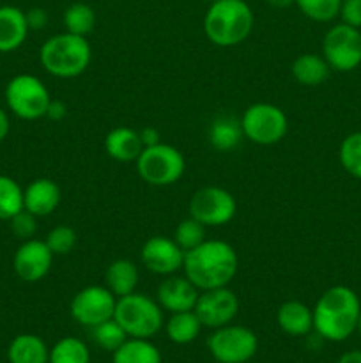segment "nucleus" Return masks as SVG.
I'll return each instance as SVG.
<instances>
[{"label":"nucleus","instance_id":"4be33fe9","mask_svg":"<svg viewBox=\"0 0 361 363\" xmlns=\"http://www.w3.org/2000/svg\"><path fill=\"white\" fill-rule=\"evenodd\" d=\"M50 350L45 340L32 333H21L7 347L9 363H48Z\"/></svg>","mask_w":361,"mask_h":363},{"label":"nucleus","instance_id":"f257e3e1","mask_svg":"<svg viewBox=\"0 0 361 363\" xmlns=\"http://www.w3.org/2000/svg\"><path fill=\"white\" fill-rule=\"evenodd\" d=\"M239 269V257L234 247L222 240H205L184 252V277L198 291L230 286Z\"/></svg>","mask_w":361,"mask_h":363},{"label":"nucleus","instance_id":"a19ab883","mask_svg":"<svg viewBox=\"0 0 361 363\" xmlns=\"http://www.w3.org/2000/svg\"><path fill=\"white\" fill-rule=\"evenodd\" d=\"M338 363H361V351L353 350L343 353L342 357L338 358Z\"/></svg>","mask_w":361,"mask_h":363},{"label":"nucleus","instance_id":"c9c22d12","mask_svg":"<svg viewBox=\"0 0 361 363\" xmlns=\"http://www.w3.org/2000/svg\"><path fill=\"white\" fill-rule=\"evenodd\" d=\"M338 16L342 18V23L361 28V0H342Z\"/></svg>","mask_w":361,"mask_h":363},{"label":"nucleus","instance_id":"a878e982","mask_svg":"<svg viewBox=\"0 0 361 363\" xmlns=\"http://www.w3.org/2000/svg\"><path fill=\"white\" fill-rule=\"evenodd\" d=\"M166 335L172 340L173 344H190L200 335V330L204 328L198 319V315L195 314V311H186V312H176L168 318L166 321Z\"/></svg>","mask_w":361,"mask_h":363},{"label":"nucleus","instance_id":"4468645a","mask_svg":"<svg viewBox=\"0 0 361 363\" xmlns=\"http://www.w3.org/2000/svg\"><path fill=\"white\" fill-rule=\"evenodd\" d=\"M53 257L55 255L52 254L45 241H39L35 238L21 241L13 257L14 273L23 282L35 284L48 275L53 264Z\"/></svg>","mask_w":361,"mask_h":363},{"label":"nucleus","instance_id":"58836bf2","mask_svg":"<svg viewBox=\"0 0 361 363\" xmlns=\"http://www.w3.org/2000/svg\"><path fill=\"white\" fill-rule=\"evenodd\" d=\"M140 133V138H142V144H144V147H151V145H156L161 142V135H159V131L156 130V128L152 126H147L144 128V130L138 131Z\"/></svg>","mask_w":361,"mask_h":363},{"label":"nucleus","instance_id":"1a4fd4ad","mask_svg":"<svg viewBox=\"0 0 361 363\" xmlns=\"http://www.w3.org/2000/svg\"><path fill=\"white\" fill-rule=\"evenodd\" d=\"M207 347L218 363H246L257 354L258 339L246 326L225 325L211 333Z\"/></svg>","mask_w":361,"mask_h":363},{"label":"nucleus","instance_id":"c85d7f7f","mask_svg":"<svg viewBox=\"0 0 361 363\" xmlns=\"http://www.w3.org/2000/svg\"><path fill=\"white\" fill-rule=\"evenodd\" d=\"M23 209V188L9 176L0 174V220L9 222Z\"/></svg>","mask_w":361,"mask_h":363},{"label":"nucleus","instance_id":"bb28decb","mask_svg":"<svg viewBox=\"0 0 361 363\" xmlns=\"http://www.w3.org/2000/svg\"><path fill=\"white\" fill-rule=\"evenodd\" d=\"M62 23L66 32L87 38L96 27V13L88 4L76 2L71 4L62 14Z\"/></svg>","mask_w":361,"mask_h":363},{"label":"nucleus","instance_id":"a211bd4d","mask_svg":"<svg viewBox=\"0 0 361 363\" xmlns=\"http://www.w3.org/2000/svg\"><path fill=\"white\" fill-rule=\"evenodd\" d=\"M105 151L115 162L130 163L137 162L144 151L140 133L133 128L117 126L110 130L105 137Z\"/></svg>","mask_w":361,"mask_h":363},{"label":"nucleus","instance_id":"ddd939ff","mask_svg":"<svg viewBox=\"0 0 361 363\" xmlns=\"http://www.w3.org/2000/svg\"><path fill=\"white\" fill-rule=\"evenodd\" d=\"M193 311L200 319L202 326L212 330L222 328L236 319L239 312V298L229 286L200 291Z\"/></svg>","mask_w":361,"mask_h":363},{"label":"nucleus","instance_id":"f3484780","mask_svg":"<svg viewBox=\"0 0 361 363\" xmlns=\"http://www.w3.org/2000/svg\"><path fill=\"white\" fill-rule=\"evenodd\" d=\"M60 204V188L55 181L48 177H39L28 183L23 190V208L32 215L48 216L59 208Z\"/></svg>","mask_w":361,"mask_h":363},{"label":"nucleus","instance_id":"393cba45","mask_svg":"<svg viewBox=\"0 0 361 363\" xmlns=\"http://www.w3.org/2000/svg\"><path fill=\"white\" fill-rule=\"evenodd\" d=\"M161 353L149 339H130L112 353V363H161Z\"/></svg>","mask_w":361,"mask_h":363},{"label":"nucleus","instance_id":"7c9ffc66","mask_svg":"<svg viewBox=\"0 0 361 363\" xmlns=\"http://www.w3.org/2000/svg\"><path fill=\"white\" fill-rule=\"evenodd\" d=\"M338 158L347 174L361 179V131H354L343 138L340 144Z\"/></svg>","mask_w":361,"mask_h":363},{"label":"nucleus","instance_id":"37998d69","mask_svg":"<svg viewBox=\"0 0 361 363\" xmlns=\"http://www.w3.org/2000/svg\"><path fill=\"white\" fill-rule=\"evenodd\" d=\"M356 332H360V335H361V312H360V319H357V328H356Z\"/></svg>","mask_w":361,"mask_h":363},{"label":"nucleus","instance_id":"4c0bfd02","mask_svg":"<svg viewBox=\"0 0 361 363\" xmlns=\"http://www.w3.org/2000/svg\"><path fill=\"white\" fill-rule=\"evenodd\" d=\"M45 117H48V119L53 121V123H60V121H64L67 117V105L62 101V99L52 98Z\"/></svg>","mask_w":361,"mask_h":363},{"label":"nucleus","instance_id":"423d86ee","mask_svg":"<svg viewBox=\"0 0 361 363\" xmlns=\"http://www.w3.org/2000/svg\"><path fill=\"white\" fill-rule=\"evenodd\" d=\"M186 170V160L183 152L168 144L144 147L137 158V172L151 186H170L176 184Z\"/></svg>","mask_w":361,"mask_h":363},{"label":"nucleus","instance_id":"20e7f679","mask_svg":"<svg viewBox=\"0 0 361 363\" xmlns=\"http://www.w3.org/2000/svg\"><path fill=\"white\" fill-rule=\"evenodd\" d=\"M39 60L46 73L57 78H76L88 67L92 48L87 38L69 32L55 34L42 43Z\"/></svg>","mask_w":361,"mask_h":363},{"label":"nucleus","instance_id":"473e14b6","mask_svg":"<svg viewBox=\"0 0 361 363\" xmlns=\"http://www.w3.org/2000/svg\"><path fill=\"white\" fill-rule=\"evenodd\" d=\"M205 229H207V227H205L204 223L195 220L193 216H188L183 222L177 223L176 230H173V240H176V243L179 245L184 252H188L207 240V238H205Z\"/></svg>","mask_w":361,"mask_h":363},{"label":"nucleus","instance_id":"c756f323","mask_svg":"<svg viewBox=\"0 0 361 363\" xmlns=\"http://www.w3.org/2000/svg\"><path fill=\"white\" fill-rule=\"evenodd\" d=\"M92 330V339L98 344L101 350L108 351V353H113V351L119 350L124 342H126L130 337L124 332L122 326L115 321V319H108V321L101 323V325L94 326Z\"/></svg>","mask_w":361,"mask_h":363},{"label":"nucleus","instance_id":"79ce46f5","mask_svg":"<svg viewBox=\"0 0 361 363\" xmlns=\"http://www.w3.org/2000/svg\"><path fill=\"white\" fill-rule=\"evenodd\" d=\"M268 4L271 7H275V9H287L292 4H296V0H268Z\"/></svg>","mask_w":361,"mask_h":363},{"label":"nucleus","instance_id":"5701e85b","mask_svg":"<svg viewBox=\"0 0 361 363\" xmlns=\"http://www.w3.org/2000/svg\"><path fill=\"white\" fill-rule=\"evenodd\" d=\"M138 280H140V273H138L137 264L130 259H117L105 272V286L117 298L134 293L138 287Z\"/></svg>","mask_w":361,"mask_h":363},{"label":"nucleus","instance_id":"f704fd0d","mask_svg":"<svg viewBox=\"0 0 361 363\" xmlns=\"http://www.w3.org/2000/svg\"><path fill=\"white\" fill-rule=\"evenodd\" d=\"M9 229L20 241L32 240L38 233V216L23 208L9 220Z\"/></svg>","mask_w":361,"mask_h":363},{"label":"nucleus","instance_id":"cd10ccee","mask_svg":"<svg viewBox=\"0 0 361 363\" xmlns=\"http://www.w3.org/2000/svg\"><path fill=\"white\" fill-rule=\"evenodd\" d=\"M48 363H91V351L78 337H64L50 350Z\"/></svg>","mask_w":361,"mask_h":363},{"label":"nucleus","instance_id":"c03bdc74","mask_svg":"<svg viewBox=\"0 0 361 363\" xmlns=\"http://www.w3.org/2000/svg\"><path fill=\"white\" fill-rule=\"evenodd\" d=\"M209 2H216V0H209Z\"/></svg>","mask_w":361,"mask_h":363},{"label":"nucleus","instance_id":"6ab92c4d","mask_svg":"<svg viewBox=\"0 0 361 363\" xmlns=\"http://www.w3.org/2000/svg\"><path fill=\"white\" fill-rule=\"evenodd\" d=\"M25 13L20 7H0V53H9L20 48L28 35Z\"/></svg>","mask_w":361,"mask_h":363},{"label":"nucleus","instance_id":"f03ea898","mask_svg":"<svg viewBox=\"0 0 361 363\" xmlns=\"http://www.w3.org/2000/svg\"><path fill=\"white\" fill-rule=\"evenodd\" d=\"M314 311V330L329 342H343L357 328L360 296L347 286H333L321 294Z\"/></svg>","mask_w":361,"mask_h":363},{"label":"nucleus","instance_id":"f8f14e48","mask_svg":"<svg viewBox=\"0 0 361 363\" xmlns=\"http://www.w3.org/2000/svg\"><path fill=\"white\" fill-rule=\"evenodd\" d=\"M117 296L106 286H87L71 300V318L81 326L94 328L115 314Z\"/></svg>","mask_w":361,"mask_h":363},{"label":"nucleus","instance_id":"412c9836","mask_svg":"<svg viewBox=\"0 0 361 363\" xmlns=\"http://www.w3.org/2000/svg\"><path fill=\"white\" fill-rule=\"evenodd\" d=\"M290 73L297 84L304 87H317L328 80L331 67L319 53H301L290 64Z\"/></svg>","mask_w":361,"mask_h":363},{"label":"nucleus","instance_id":"e433bc0d","mask_svg":"<svg viewBox=\"0 0 361 363\" xmlns=\"http://www.w3.org/2000/svg\"><path fill=\"white\" fill-rule=\"evenodd\" d=\"M25 18H27V25L30 30H42L50 20L48 13L42 7H32L25 13Z\"/></svg>","mask_w":361,"mask_h":363},{"label":"nucleus","instance_id":"2eb2a0df","mask_svg":"<svg viewBox=\"0 0 361 363\" xmlns=\"http://www.w3.org/2000/svg\"><path fill=\"white\" fill-rule=\"evenodd\" d=\"M142 264L156 275H176L184 264V250L173 238L152 236L144 243L140 252Z\"/></svg>","mask_w":361,"mask_h":363},{"label":"nucleus","instance_id":"9d476101","mask_svg":"<svg viewBox=\"0 0 361 363\" xmlns=\"http://www.w3.org/2000/svg\"><path fill=\"white\" fill-rule=\"evenodd\" d=\"M322 57L340 73L354 71L361 64V32L350 25H333L322 39Z\"/></svg>","mask_w":361,"mask_h":363},{"label":"nucleus","instance_id":"ea45409f","mask_svg":"<svg viewBox=\"0 0 361 363\" xmlns=\"http://www.w3.org/2000/svg\"><path fill=\"white\" fill-rule=\"evenodd\" d=\"M9 130H11L9 116H7L6 110L0 106V142H2L7 135H9Z\"/></svg>","mask_w":361,"mask_h":363},{"label":"nucleus","instance_id":"b1692460","mask_svg":"<svg viewBox=\"0 0 361 363\" xmlns=\"http://www.w3.org/2000/svg\"><path fill=\"white\" fill-rule=\"evenodd\" d=\"M209 142L216 151H232L244 138L241 119L232 116H218L209 124Z\"/></svg>","mask_w":361,"mask_h":363},{"label":"nucleus","instance_id":"7ed1b4c3","mask_svg":"<svg viewBox=\"0 0 361 363\" xmlns=\"http://www.w3.org/2000/svg\"><path fill=\"white\" fill-rule=\"evenodd\" d=\"M255 16L244 0H216L204 16V34L212 45L232 48L250 38Z\"/></svg>","mask_w":361,"mask_h":363},{"label":"nucleus","instance_id":"dca6fc26","mask_svg":"<svg viewBox=\"0 0 361 363\" xmlns=\"http://www.w3.org/2000/svg\"><path fill=\"white\" fill-rule=\"evenodd\" d=\"M198 294L200 291L184 275H168L158 287V303L163 311L170 314L193 311Z\"/></svg>","mask_w":361,"mask_h":363},{"label":"nucleus","instance_id":"39448f33","mask_svg":"<svg viewBox=\"0 0 361 363\" xmlns=\"http://www.w3.org/2000/svg\"><path fill=\"white\" fill-rule=\"evenodd\" d=\"M113 319L133 339H152L163 328V308L147 294L131 293L117 298Z\"/></svg>","mask_w":361,"mask_h":363},{"label":"nucleus","instance_id":"aec40b11","mask_svg":"<svg viewBox=\"0 0 361 363\" xmlns=\"http://www.w3.org/2000/svg\"><path fill=\"white\" fill-rule=\"evenodd\" d=\"M276 323L290 337H304L314 330V311L303 301L289 300L280 305Z\"/></svg>","mask_w":361,"mask_h":363},{"label":"nucleus","instance_id":"2f4dec72","mask_svg":"<svg viewBox=\"0 0 361 363\" xmlns=\"http://www.w3.org/2000/svg\"><path fill=\"white\" fill-rule=\"evenodd\" d=\"M296 6L308 20L328 23L340 14L342 0H296Z\"/></svg>","mask_w":361,"mask_h":363},{"label":"nucleus","instance_id":"9b49d317","mask_svg":"<svg viewBox=\"0 0 361 363\" xmlns=\"http://www.w3.org/2000/svg\"><path fill=\"white\" fill-rule=\"evenodd\" d=\"M190 216L205 227H222L234 220L237 202L229 190L222 186H204L190 199Z\"/></svg>","mask_w":361,"mask_h":363},{"label":"nucleus","instance_id":"6e6552de","mask_svg":"<svg viewBox=\"0 0 361 363\" xmlns=\"http://www.w3.org/2000/svg\"><path fill=\"white\" fill-rule=\"evenodd\" d=\"M244 138L257 145H275L285 138L289 121L285 112L273 103H253L241 116Z\"/></svg>","mask_w":361,"mask_h":363},{"label":"nucleus","instance_id":"0eeeda50","mask_svg":"<svg viewBox=\"0 0 361 363\" xmlns=\"http://www.w3.org/2000/svg\"><path fill=\"white\" fill-rule=\"evenodd\" d=\"M52 96L38 77L28 73L16 74L6 85L7 108L23 121H35L46 116Z\"/></svg>","mask_w":361,"mask_h":363},{"label":"nucleus","instance_id":"72a5a7b5","mask_svg":"<svg viewBox=\"0 0 361 363\" xmlns=\"http://www.w3.org/2000/svg\"><path fill=\"white\" fill-rule=\"evenodd\" d=\"M45 243L53 255H67L76 247V233L69 225H57L50 230Z\"/></svg>","mask_w":361,"mask_h":363}]
</instances>
